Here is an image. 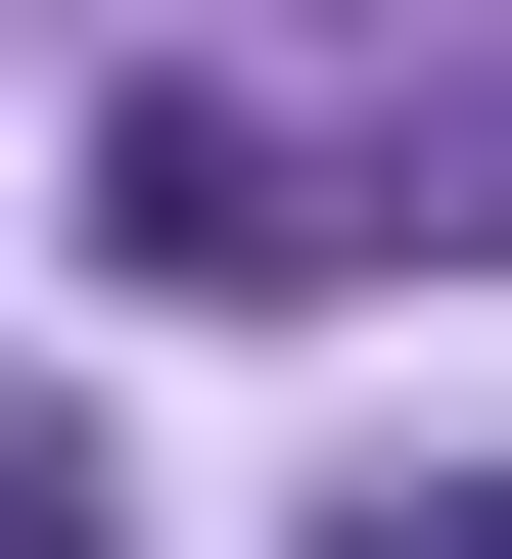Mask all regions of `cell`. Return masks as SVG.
<instances>
[{
  "label": "cell",
  "instance_id": "obj_1",
  "mask_svg": "<svg viewBox=\"0 0 512 559\" xmlns=\"http://www.w3.org/2000/svg\"><path fill=\"white\" fill-rule=\"evenodd\" d=\"M94 234H140V280H326V234H373V187H326V140H279V94H94Z\"/></svg>",
  "mask_w": 512,
  "mask_h": 559
},
{
  "label": "cell",
  "instance_id": "obj_2",
  "mask_svg": "<svg viewBox=\"0 0 512 559\" xmlns=\"http://www.w3.org/2000/svg\"><path fill=\"white\" fill-rule=\"evenodd\" d=\"M326 559H512V466H373V513H326Z\"/></svg>",
  "mask_w": 512,
  "mask_h": 559
},
{
  "label": "cell",
  "instance_id": "obj_3",
  "mask_svg": "<svg viewBox=\"0 0 512 559\" xmlns=\"http://www.w3.org/2000/svg\"><path fill=\"white\" fill-rule=\"evenodd\" d=\"M419 234H512V94H466V140H419Z\"/></svg>",
  "mask_w": 512,
  "mask_h": 559
}]
</instances>
